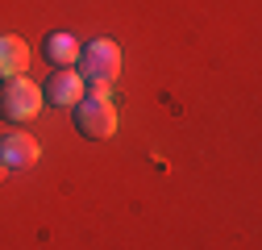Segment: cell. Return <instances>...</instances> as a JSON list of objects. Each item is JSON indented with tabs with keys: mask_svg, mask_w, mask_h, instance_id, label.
<instances>
[{
	"mask_svg": "<svg viewBox=\"0 0 262 250\" xmlns=\"http://www.w3.org/2000/svg\"><path fill=\"white\" fill-rule=\"evenodd\" d=\"M75 71L83 84H113L121 75V46L113 38H92L88 46H79Z\"/></svg>",
	"mask_w": 262,
	"mask_h": 250,
	"instance_id": "1",
	"label": "cell"
},
{
	"mask_svg": "<svg viewBox=\"0 0 262 250\" xmlns=\"http://www.w3.org/2000/svg\"><path fill=\"white\" fill-rule=\"evenodd\" d=\"M42 88L38 84H29L25 75L17 79H0V117L13 121V125H25V121H34L42 113Z\"/></svg>",
	"mask_w": 262,
	"mask_h": 250,
	"instance_id": "2",
	"label": "cell"
},
{
	"mask_svg": "<svg viewBox=\"0 0 262 250\" xmlns=\"http://www.w3.org/2000/svg\"><path fill=\"white\" fill-rule=\"evenodd\" d=\"M75 130L83 134V138H92V142H104V138H113L117 134V109H113V100L108 96H88L75 105Z\"/></svg>",
	"mask_w": 262,
	"mask_h": 250,
	"instance_id": "3",
	"label": "cell"
},
{
	"mask_svg": "<svg viewBox=\"0 0 262 250\" xmlns=\"http://www.w3.org/2000/svg\"><path fill=\"white\" fill-rule=\"evenodd\" d=\"M83 96H88V84L79 79L75 67H58V71L42 84V100L54 105V109H75Z\"/></svg>",
	"mask_w": 262,
	"mask_h": 250,
	"instance_id": "4",
	"label": "cell"
},
{
	"mask_svg": "<svg viewBox=\"0 0 262 250\" xmlns=\"http://www.w3.org/2000/svg\"><path fill=\"white\" fill-rule=\"evenodd\" d=\"M38 159H42V146L29 134L13 130V134L0 138V167H5V171H25V167H34Z\"/></svg>",
	"mask_w": 262,
	"mask_h": 250,
	"instance_id": "5",
	"label": "cell"
},
{
	"mask_svg": "<svg viewBox=\"0 0 262 250\" xmlns=\"http://www.w3.org/2000/svg\"><path fill=\"white\" fill-rule=\"evenodd\" d=\"M29 67V46L17 34H0V79H17Z\"/></svg>",
	"mask_w": 262,
	"mask_h": 250,
	"instance_id": "6",
	"label": "cell"
},
{
	"mask_svg": "<svg viewBox=\"0 0 262 250\" xmlns=\"http://www.w3.org/2000/svg\"><path fill=\"white\" fill-rule=\"evenodd\" d=\"M42 54H46V62H50L54 71L58 67H75V62H79V42L71 34H46Z\"/></svg>",
	"mask_w": 262,
	"mask_h": 250,
	"instance_id": "7",
	"label": "cell"
}]
</instances>
